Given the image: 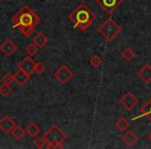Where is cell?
<instances>
[{
	"instance_id": "obj_5",
	"label": "cell",
	"mask_w": 151,
	"mask_h": 149,
	"mask_svg": "<svg viewBox=\"0 0 151 149\" xmlns=\"http://www.w3.org/2000/svg\"><path fill=\"white\" fill-rule=\"evenodd\" d=\"M54 77L61 84H67L73 78V73L66 64H61L54 71Z\"/></svg>"
},
{
	"instance_id": "obj_16",
	"label": "cell",
	"mask_w": 151,
	"mask_h": 149,
	"mask_svg": "<svg viewBox=\"0 0 151 149\" xmlns=\"http://www.w3.org/2000/svg\"><path fill=\"white\" fill-rule=\"evenodd\" d=\"M25 130H26V134H27L28 136H30L31 138H34V137H36L38 134H40V127L36 123L32 122V123L28 124L27 127L25 128Z\"/></svg>"
},
{
	"instance_id": "obj_1",
	"label": "cell",
	"mask_w": 151,
	"mask_h": 149,
	"mask_svg": "<svg viewBox=\"0 0 151 149\" xmlns=\"http://www.w3.org/2000/svg\"><path fill=\"white\" fill-rule=\"evenodd\" d=\"M68 19L73 23V27L85 31L97 19V16L88 5L81 3L69 14Z\"/></svg>"
},
{
	"instance_id": "obj_17",
	"label": "cell",
	"mask_w": 151,
	"mask_h": 149,
	"mask_svg": "<svg viewBox=\"0 0 151 149\" xmlns=\"http://www.w3.org/2000/svg\"><path fill=\"white\" fill-rule=\"evenodd\" d=\"M121 57L125 62H130L136 57V53H134V51L130 47H126L121 52Z\"/></svg>"
},
{
	"instance_id": "obj_21",
	"label": "cell",
	"mask_w": 151,
	"mask_h": 149,
	"mask_svg": "<svg viewBox=\"0 0 151 149\" xmlns=\"http://www.w3.org/2000/svg\"><path fill=\"white\" fill-rule=\"evenodd\" d=\"M19 30L22 32L25 37H30L32 34L34 33V30H35V27L34 26H28V27H21L19 28Z\"/></svg>"
},
{
	"instance_id": "obj_12",
	"label": "cell",
	"mask_w": 151,
	"mask_h": 149,
	"mask_svg": "<svg viewBox=\"0 0 151 149\" xmlns=\"http://www.w3.org/2000/svg\"><path fill=\"white\" fill-rule=\"evenodd\" d=\"M30 75L25 71H21V69H18L15 73H14V82L17 83L19 86H24L26 83L29 81Z\"/></svg>"
},
{
	"instance_id": "obj_25",
	"label": "cell",
	"mask_w": 151,
	"mask_h": 149,
	"mask_svg": "<svg viewBox=\"0 0 151 149\" xmlns=\"http://www.w3.org/2000/svg\"><path fill=\"white\" fill-rule=\"evenodd\" d=\"M2 83L3 84H7V85H11L12 83L14 82V75H12L11 73H5L4 76L2 77Z\"/></svg>"
},
{
	"instance_id": "obj_19",
	"label": "cell",
	"mask_w": 151,
	"mask_h": 149,
	"mask_svg": "<svg viewBox=\"0 0 151 149\" xmlns=\"http://www.w3.org/2000/svg\"><path fill=\"white\" fill-rule=\"evenodd\" d=\"M115 126L120 132H125V130H128V127H129V122H128V120H126L125 118H119V119L116 121Z\"/></svg>"
},
{
	"instance_id": "obj_6",
	"label": "cell",
	"mask_w": 151,
	"mask_h": 149,
	"mask_svg": "<svg viewBox=\"0 0 151 149\" xmlns=\"http://www.w3.org/2000/svg\"><path fill=\"white\" fill-rule=\"evenodd\" d=\"M123 2L124 0H95V3L109 15L113 14Z\"/></svg>"
},
{
	"instance_id": "obj_23",
	"label": "cell",
	"mask_w": 151,
	"mask_h": 149,
	"mask_svg": "<svg viewBox=\"0 0 151 149\" xmlns=\"http://www.w3.org/2000/svg\"><path fill=\"white\" fill-rule=\"evenodd\" d=\"M89 63H90V65H92L93 67H99V66H101V64L103 63V59H101L99 55H93V56L89 59Z\"/></svg>"
},
{
	"instance_id": "obj_8",
	"label": "cell",
	"mask_w": 151,
	"mask_h": 149,
	"mask_svg": "<svg viewBox=\"0 0 151 149\" xmlns=\"http://www.w3.org/2000/svg\"><path fill=\"white\" fill-rule=\"evenodd\" d=\"M16 125V121L9 115H4L0 119V130L5 135L11 134Z\"/></svg>"
},
{
	"instance_id": "obj_13",
	"label": "cell",
	"mask_w": 151,
	"mask_h": 149,
	"mask_svg": "<svg viewBox=\"0 0 151 149\" xmlns=\"http://www.w3.org/2000/svg\"><path fill=\"white\" fill-rule=\"evenodd\" d=\"M121 140L126 146L132 147L138 142V136H137L132 130H127V132L121 137Z\"/></svg>"
},
{
	"instance_id": "obj_24",
	"label": "cell",
	"mask_w": 151,
	"mask_h": 149,
	"mask_svg": "<svg viewBox=\"0 0 151 149\" xmlns=\"http://www.w3.org/2000/svg\"><path fill=\"white\" fill-rule=\"evenodd\" d=\"M12 92V87L11 85L7 84H2L0 86V94L2 95L3 97H7Z\"/></svg>"
},
{
	"instance_id": "obj_4",
	"label": "cell",
	"mask_w": 151,
	"mask_h": 149,
	"mask_svg": "<svg viewBox=\"0 0 151 149\" xmlns=\"http://www.w3.org/2000/svg\"><path fill=\"white\" fill-rule=\"evenodd\" d=\"M122 32V27L114 21L112 18H108L101 26L97 27V33L101 35L108 42H112L116 36Z\"/></svg>"
},
{
	"instance_id": "obj_28",
	"label": "cell",
	"mask_w": 151,
	"mask_h": 149,
	"mask_svg": "<svg viewBox=\"0 0 151 149\" xmlns=\"http://www.w3.org/2000/svg\"><path fill=\"white\" fill-rule=\"evenodd\" d=\"M0 1H5V0H0Z\"/></svg>"
},
{
	"instance_id": "obj_10",
	"label": "cell",
	"mask_w": 151,
	"mask_h": 149,
	"mask_svg": "<svg viewBox=\"0 0 151 149\" xmlns=\"http://www.w3.org/2000/svg\"><path fill=\"white\" fill-rule=\"evenodd\" d=\"M0 51L5 56L9 57L13 54H15L16 51H18V46L12 40H5L2 44L0 45Z\"/></svg>"
},
{
	"instance_id": "obj_27",
	"label": "cell",
	"mask_w": 151,
	"mask_h": 149,
	"mask_svg": "<svg viewBox=\"0 0 151 149\" xmlns=\"http://www.w3.org/2000/svg\"><path fill=\"white\" fill-rule=\"evenodd\" d=\"M147 138H148V140H149V141H150V142H151V130H150V132H148V135H147Z\"/></svg>"
},
{
	"instance_id": "obj_14",
	"label": "cell",
	"mask_w": 151,
	"mask_h": 149,
	"mask_svg": "<svg viewBox=\"0 0 151 149\" xmlns=\"http://www.w3.org/2000/svg\"><path fill=\"white\" fill-rule=\"evenodd\" d=\"M142 117H148V119L150 120V122H151V99H149L148 101H146V104L142 107L140 115L132 118V120L134 121V120L140 119V118H142Z\"/></svg>"
},
{
	"instance_id": "obj_9",
	"label": "cell",
	"mask_w": 151,
	"mask_h": 149,
	"mask_svg": "<svg viewBox=\"0 0 151 149\" xmlns=\"http://www.w3.org/2000/svg\"><path fill=\"white\" fill-rule=\"evenodd\" d=\"M35 64H36V62L32 59L31 56H26L25 58L22 59V61L19 63L18 67H19V69H21V71L31 75V73H34Z\"/></svg>"
},
{
	"instance_id": "obj_3",
	"label": "cell",
	"mask_w": 151,
	"mask_h": 149,
	"mask_svg": "<svg viewBox=\"0 0 151 149\" xmlns=\"http://www.w3.org/2000/svg\"><path fill=\"white\" fill-rule=\"evenodd\" d=\"M44 138L47 142L48 148H62L63 142L67 139V136L58 125L53 124L44 134Z\"/></svg>"
},
{
	"instance_id": "obj_26",
	"label": "cell",
	"mask_w": 151,
	"mask_h": 149,
	"mask_svg": "<svg viewBox=\"0 0 151 149\" xmlns=\"http://www.w3.org/2000/svg\"><path fill=\"white\" fill-rule=\"evenodd\" d=\"M47 69L46 65L44 64L42 62H40V61H38V62H36L35 64V68H34V71H35L37 75H42V73H45Z\"/></svg>"
},
{
	"instance_id": "obj_18",
	"label": "cell",
	"mask_w": 151,
	"mask_h": 149,
	"mask_svg": "<svg viewBox=\"0 0 151 149\" xmlns=\"http://www.w3.org/2000/svg\"><path fill=\"white\" fill-rule=\"evenodd\" d=\"M12 136L14 137V138L16 139L17 141H20L23 139V137L25 136L26 134V130H24L22 126H19V125H16L15 127H14V130H12Z\"/></svg>"
},
{
	"instance_id": "obj_11",
	"label": "cell",
	"mask_w": 151,
	"mask_h": 149,
	"mask_svg": "<svg viewBox=\"0 0 151 149\" xmlns=\"http://www.w3.org/2000/svg\"><path fill=\"white\" fill-rule=\"evenodd\" d=\"M138 77L140 78V80H142V82H144L145 84H150L151 83V65L149 63L144 64L137 73Z\"/></svg>"
},
{
	"instance_id": "obj_7",
	"label": "cell",
	"mask_w": 151,
	"mask_h": 149,
	"mask_svg": "<svg viewBox=\"0 0 151 149\" xmlns=\"http://www.w3.org/2000/svg\"><path fill=\"white\" fill-rule=\"evenodd\" d=\"M119 103L126 111H132L139 103V99L132 94V92H126L121 99H119Z\"/></svg>"
},
{
	"instance_id": "obj_2",
	"label": "cell",
	"mask_w": 151,
	"mask_h": 149,
	"mask_svg": "<svg viewBox=\"0 0 151 149\" xmlns=\"http://www.w3.org/2000/svg\"><path fill=\"white\" fill-rule=\"evenodd\" d=\"M40 22V18L30 9L28 5H24L18 14H16L12 18V23L13 28H21V27H28V26H34L36 27Z\"/></svg>"
},
{
	"instance_id": "obj_22",
	"label": "cell",
	"mask_w": 151,
	"mask_h": 149,
	"mask_svg": "<svg viewBox=\"0 0 151 149\" xmlns=\"http://www.w3.org/2000/svg\"><path fill=\"white\" fill-rule=\"evenodd\" d=\"M33 145L38 149H42V148H44V147H46L47 146V142H46V140H45L44 136H42V137H37V138L34 139Z\"/></svg>"
},
{
	"instance_id": "obj_15",
	"label": "cell",
	"mask_w": 151,
	"mask_h": 149,
	"mask_svg": "<svg viewBox=\"0 0 151 149\" xmlns=\"http://www.w3.org/2000/svg\"><path fill=\"white\" fill-rule=\"evenodd\" d=\"M33 42L38 47V49H42L48 44V37L44 33H37L33 37Z\"/></svg>"
},
{
	"instance_id": "obj_20",
	"label": "cell",
	"mask_w": 151,
	"mask_h": 149,
	"mask_svg": "<svg viewBox=\"0 0 151 149\" xmlns=\"http://www.w3.org/2000/svg\"><path fill=\"white\" fill-rule=\"evenodd\" d=\"M25 52L27 53L29 56H34V55L37 54L38 52V47L36 46L34 42H31V44H29L27 47L25 48Z\"/></svg>"
}]
</instances>
